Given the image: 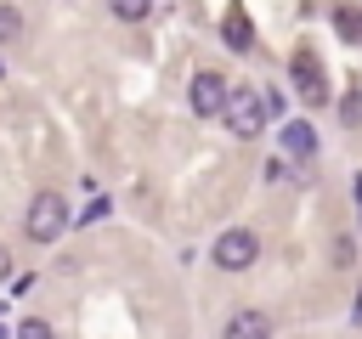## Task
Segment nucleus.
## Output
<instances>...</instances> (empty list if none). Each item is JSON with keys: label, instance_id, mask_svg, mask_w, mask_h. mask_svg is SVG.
<instances>
[{"label": "nucleus", "instance_id": "3", "mask_svg": "<svg viewBox=\"0 0 362 339\" xmlns=\"http://www.w3.org/2000/svg\"><path fill=\"white\" fill-rule=\"evenodd\" d=\"M255 260H260V237H255L249 226H232V232L215 237V266H221V271H249Z\"/></svg>", "mask_w": 362, "mask_h": 339}, {"label": "nucleus", "instance_id": "5", "mask_svg": "<svg viewBox=\"0 0 362 339\" xmlns=\"http://www.w3.org/2000/svg\"><path fill=\"white\" fill-rule=\"evenodd\" d=\"M294 85H300L305 102H328V73H322V62L311 51H294Z\"/></svg>", "mask_w": 362, "mask_h": 339}, {"label": "nucleus", "instance_id": "4", "mask_svg": "<svg viewBox=\"0 0 362 339\" xmlns=\"http://www.w3.org/2000/svg\"><path fill=\"white\" fill-rule=\"evenodd\" d=\"M221 107H226V79L215 68H198L192 73V113L198 119H221Z\"/></svg>", "mask_w": 362, "mask_h": 339}, {"label": "nucleus", "instance_id": "8", "mask_svg": "<svg viewBox=\"0 0 362 339\" xmlns=\"http://www.w3.org/2000/svg\"><path fill=\"white\" fill-rule=\"evenodd\" d=\"M107 11H113L119 23H147V17H153V0H107Z\"/></svg>", "mask_w": 362, "mask_h": 339}, {"label": "nucleus", "instance_id": "9", "mask_svg": "<svg viewBox=\"0 0 362 339\" xmlns=\"http://www.w3.org/2000/svg\"><path fill=\"white\" fill-rule=\"evenodd\" d=\"M334 28H339V40L356 45V40H362V11H356V6H339V11H334Z\"/></svg>", "mask_w": 362, "mask_h": 339}, {"label": "nucleus", "instance_id": "1", "mask_svg": "<svg viewBox=\"0 0 362 339\" xmlns=\"http://www.w3.org/2000/svg\"><path fill=\"white\" fill-rule=\"evenodd\" d=\"M221 119H226V130H232L238 141H255V136L266 130V96H260V90H249V85H238V90H226Z\"/></svg>", "mask_w": 362, "mask_h": 339}, {"label": "nucleus", "instance_id": "10", "mask_svg": "<svg viewBox=\"0 0 362 339\" xmlns=\"http://www.w3.org/2000/svg\"><path fill=\"white\" fill-rule=\"evenodd\" d=\"M226 45H238V51L249 45V17L243 11H226Z\"/></svg>", "mask_w": 362, "mask_h": 339}, {"label": "nucleus", "instance_id": "7", "mask_svg": "<svg viewBox=\"0 0 362 339\" xmlns=\"http://www.w3.org/2000/svg\"><path fill=\"white\" fill-rule=\"evenodd\" d=\"M283 147H288L294 158H311V153H317V136H311V124H288V130H283Z\"/></svg>", "mask_w": 362, "mask_h": 339}, {"label": "nucleus", "instance_id": "13", "mask_svg": "<svg viewBox=\"0 0 362 339\" xmlns=\"http://www.w3.org/2000/svg\"><path fill=\"white\" fill-rule=\"evenodd\" d=\"M339 124H362V96H356V90L339 102Z\"/></svg>", "mask_w": 362, "mask_h": 339}, {"label": "nucleus", "instance_id": "6", "mask_svg": "<svg viewBox=\"0 0 362 339\" xmlns=\"http://www.w3.org/2000/svg\"><path fill=\"white\" fill-rule=\"evenodd\" d=\"M221 339H272V316L266 311H238V316H226Z\"/></svg>", "mask_w": 362, "mask_h": 339}, {"label": "nucleus", "instance_id": "14", "mask_svg": "<svg viewBox=\"0 0 362 339\" xmlns=\"http://www.w3.org/2000/svg\"><path fill=\"white\" fill-rule=\"evenodd\" d=\"M0 277H11V254H6V243H0Z\"/></svg>", "mask_w": 362, "mask_h": 339}, {"label": "nucleus", "instance_id": "12", "mask_svg": "<svg viewBox=\"0 0 362 339\" xmlns=\"http://www.w3.org/2000/svg\"><path fill=\"white\" fill-rule=\"evenodd\" d=\"M17 339H57V328H51L45 316H28V322L17 328Z\"/></svg>", "mask_w": 362, "mask_h": 339}, {"label": "nucleus", "instance_id": "2", "mask_svg": "<svg viewBox=\"0 0 362 339\" xmlns=\"http://www.w3.org/2000/svg\"><path fill=\"white\" fill-rule=\"evenodd\" d=\"M62 226H68V203H62V192H34V203H28V215H23V232H28L34 243H57Z\"/></svg>", "mask_w": 362, "mask_h": 339}, {"label": "nucleus", "instance_id": "11", "mask_svg": "<svg viewBox=\"0 0 362 339\" xmlns=\"http://www.w3.org/2000/svg\"><path fill=\"white\" fill-rule=\"evenodd\" d=\"M23 34V17H17V6H0V45H11Z\"/></svg>", "mask_w": 362, "mask_h": 339}]
</instances>
